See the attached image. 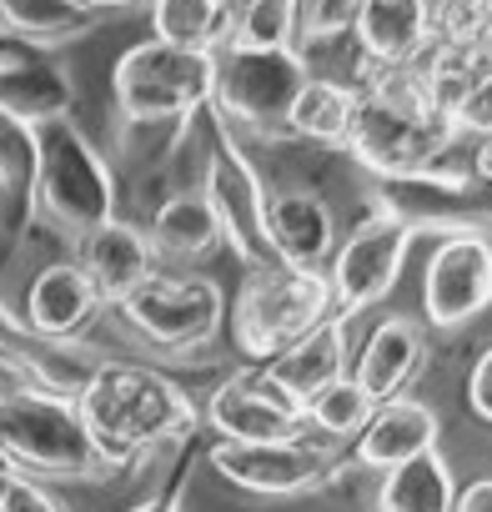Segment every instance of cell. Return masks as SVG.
Instances as JSON below:
<instances>
[{
    "mask_svg": "<svg viewBox=\"0 0 492 512\" xmlns=\"http://www.w3.org/2000/svg\"><path fill=\"white\" fill-rule=\"evenodd\" d=\"M76 407L91 427V437L106 447V457L126 472L131 462L191 447L201 432V407L186 397V387L146 362L101 357L91 382L76 392Z\"/></svg>",
    "mask_w": 492,
    "mask_h": 512,
    "instance_id": "obj_1",
    "label": "cell"
},
{
    "mask_svg": "<svg viewBox=\"0 0 492 512\" xmlns=\"http://www.w3.org/2000/svg\"><path fill=\"white\" fill-rule=\"evenodd\" d=\"M0 462L41 482H96L121 472L91 437L76 397L46 387L0 392Z\"/></svg>",
    "mask_w": 492,
    "mask_h": 512,
    "instance_id": "obj_2",
    "label": "cell"
},
{
    "mask_svg": "<svg viewBox=\"0 0 492 512\" xmlns=\"http://www.w3.org/2000/svg\"><path fill=\"white\" fill-rule=\"evenodd\" d=\"M36 216L66 241L121 216V176L76 116L36 126Z\"/></svg>",
    "mask_w": 492,
    "mask_h": 512,
    "instance_id": "obj_3",
    "label": "cell"
},
{
    "mask_svg": "<svg viewBox=\"0 0 492 512\" xmlns=\"http://www.w3.org/2000/svg\"><path fill=\"white\" fill-rule=\"evenodd\" d=\"M332 312L337 307H332L327 272H297L282 262H262V267H241V282L226 302V332L246 362L267 367L292 342H302L312 327H322Z\"/></svg>",
    "mask_w": 492,
    "mask_h": 512,
    "instance_id": "obj_4",
    "label": "cell"
},
{
    "mask_svg": "<svg viewBox=\"0 0 492 512\" xmlns=\"http://www.w3.org/2000/svg\"><path fill=\"white\" fill-rule=\"evenodd\" d=\"M312 66L302 51H252V46H221L211 56V116L241 146H272L292 141V101L307 86Z\"/></svg>",
    "mask_w": 492,
    "mask_h": 512,
    "instance_id": "obj_5",
    "label": "cell"
},
{
    "mask_svg": "<svg viewBox=\"0 0 492 512\" xmlns=\"http://www.w3.org/2000/svg\"><path fill=\"white\" fill-rule=\"evenodd\" d=\"M196 146H201L196 186H201V196H206V206L221 226V246L231 256H241V267L272 262V246H267V181H262L252 151L211 116V106L196 121Z\"/></svg>",
    "mask_w": 492,
    "mask_h": 512,
    "instance_id": "obj_6",
    "label": "cell"
},
{
    "mask_svg": "<svg viewBox=\"0 0 492 512\" xmlns=\"http://www.w3.org/2000/svg\"><path fill=\"white\" fill-rule=\"evenodd\" d=\"M211 106V56L181 51L156 36L131 41L111 66V111L121 126L196 121Z\"/></svg>",
    "mask_w": 492,
    "mask_h": 512,
    "instance_id": "obj_7",
    "label": "cell"
},
{
    "mask_svg": "<svg viewBox=\"0 0 492 512\" xmlns=\"http://www.w3.org/2000/svg\"><path fill=\"white\" fill-rule=\"evenodd\" d=\"M116 317L141 347H151L161 357H191L226 327V292L216 287V277L156 267L116 307Z\"/></svg>",
    "mask_w": 492,
    "mask_h": 512,
    "instance_id": "obj_8",
    "label": "cell"
},
{
    "mask_svg": "<svg viewBox=\"0 0 492 512\" xmlns=\"http://www.w3.org/2000/svg\"><path fill=\"white\" fill-rule=\"evenodd\" d=\"M412 226L387 211L382 201L372 211H362L352 221L347 236H337V251L327 262V282H332V307L337 317H362L367 307L387 302L392 287L402 282L407 272V251H412Z\"/></svg>",
    "mask_w": 492,
    "mask_h": 512,
    "instance_id": "obj_9",
    "label": "cell"
},
{
    "mask_svg": "<svg viewBox=\"0 0 492 512\" xmlns=\"http://www.w3.org/2000/svg\"><path fill=\"white\" fill-rule=\"evenodd\" d=\"M206 462L221 482L257 497H312L337 482V447L307 432L287 442H206Z\"/></svg>",
    "mask_w": 492,
    "mask_h": 512,
    "instance_id": "obj_10",
    "label": "cell"
},
{
    "mask_svg": "<svg viewBox=\"0 0 492 512\" xmlns=\"http://www.w3.org/2000/svg\"><path fill=\"white\" fill-rule=\"evenodd\" d=\"M457 131L447 121H417V116H397L377 101H357V121L347 136V156L382 186L392 181H412L427 176L432 166H442L457 151Z\"/></svg>",
    "mask_w": 492,
    "mask_h": 512,
    "instance_id": "obj_11",
    "label": "cell"
},
{
    "mask_svg": "<svg viewBox=\"0 0 492 512\" xmlns=\"http://www.w3.org/2000/svg\"><path fill=\"white\" fill-rule=\"evenodd\" d=\"M492 312V241L482 231L437 236L422 272V322L432 332H462Z\"/></svg>",
    "mask_w": 492,
    "mask_h": 512,
    "instance_id": "obj_12",
    "label": "cell"
},
{
    "mask_svg": "<svg viewBox=\"0 0 492 512\" xmlns=\"http://www.w3.org/2000/svg\"><path fill=\"white\" fill-rule=\"evenodd\" d=\"M201 432H211V442H287L307 432V417L267 377V367L246 362L226 372L201 402Z\"/></svg>",
    "mask_w": 492,
    "mask_h": 512,
    "instance_id": "obj_13",
    "label": "cell"
},
{
    "mask_svg": "<svg viewBox=\"0 0 492 512\" xmlns=\"http://www.w3.org/2000/svg\"><path fill=\"white\" fill-rule=\"evenodd\" d=\"M0 111L46 126L56 116H76V76L61 56H46L26 41L0 36Z\"/></svg>",
    "mask_w": 492,
    "mask_h": 512,
    "instance_id": "obj_14",
    "label": "cell"
},
{
    "mask_svg": "<svg viewBox=\"0 0 492 512\" xmlns=\"http://www.w3.org/2000/svg\"><path fill=\"white\" fill-rule=\"evenodd\" d=\"M71 262L86 272V282L96 287L101 307L116 312L156 272V251H151V241H146L136 216H111L106 226H91L86 236L71 241Z\"/></svg>",
    "mask_w": 492,
    "mask_h": 512,
    "instance_id": "obj_15",
    "label": "cell"
},
{
    "mask_svg": "<svg viewBox=\"0 0 492 512\" xmlns=\"http://www.w3.org/2000/svg\"><path fill=\"white\" fill-rule=\"evenodd\" d=\"M267 246L272 262L297 272H327L337 251V211L312 186H282L267 191Z\"/></svg>",
    "mask_w": 492,
    "mask_h": 512,
    "instance_id": "obj_16",
    "label": "cell"
},
{
    "mask_svg": "<svg viewBox=\"0 0 492 512\" xmlns=\"http://www.w3.org/2000/svg\"><path fill=\"white\" fill-rule=\"evenodd\" d=\"M21 322L46 337V342H86L91 322L106 312L96 287L86 282V272L76 262H51L31 277L26 297H21Z\"/></svg>",
    "mask_w": 492,
    "mask_h": 512,
    "instance_id": "obj_17",
    "label": "cell"
},
{
    "mask_svg": "<svg viewBox=\"0 0 492 512\" xmlns=\"http://www.w3.org/2000/svg\"><path fill=\"white\" fill-rule=\"evenodd\" d=\"M427 367V327L417 317H382L367 342L352 357V382L372 397V402H392L407 397V387L422 377Z\"/></svg>",
    "mask_w": 492,
    "mask_h": 512,
    "instance_id": "obj_18",
    "label": "cell"
},
{
    "mask_svg": "<svg viewBox=\"0 0 492 512\" xmlns=\"http://www.w3.org/2000/svg\"><path fill=\"white\" fill-rule=\"evenodd\" d=\"M437 442H442V417L417 397H392V402H377L367 427L352 437V462L387 472L422 452H437Z\"/></svg>",
    "mask_w": 492,
    "mask_h": 512,
    "instance_id": "obj_19",
    "label": "cell"
},
{
    "mask_svg": "<svg viewBox=\"0 0 492 512\" xmlns=\"http://www.w3.org/2000/svg\"><path fill=\"white\" fill-rule=\"evenodd\" d=\"M36 226V126L0 111V267L26 246Z\"/></svg>",
    "mask_w": 492,
    "mask_h": 512,
    "instance_id": "obj_20",
    "label": "cell"
},
{
    "mask_svg": "<svg viewBox=\"0 0 492 512\" xmlns=\"http://www.w3.org/2000/svg\"><path fill=\"white\" fill-rule=\"evenodd\" d=\"M141 231H146V241L156 251V267H181L186 272L191 262L221 251V226H216V216H211V206H206V196H201L196 181L166 191L146 211Z\"/></svg>",
    "mask_w": 492,
    "mask_h": 512,
    "instance_id": "obj_21",
    "label": "cell"
},
{
    "mask_svg": "<svg viewBox=\"0 0 492 512\" xmlns=\"http://www.w3.org/2000/svg\"><path fill=\"white\" fill-rule=\"evenodd\" d=\"M347 41L362 66H417L432 46L427 0H367Z\"/></svg>",
    "mask_w": 492,
    "mask_h": 512,
    "instance_id": "obj_22",
    "label": "cell"
},
{
    "mask_svg": "<svg viewBox=\"0 0 492 512\" xmlns=\"http://www.w3.org/2000/svg\"><path fill=\"white\" fill-rule=\"evenodd\" d=\"M347 317H327L322 327H312L302 342H292L277 362H267V377L297 402L307 407L317 392H327L332 382H342L352 372V337H347Z\"/></svg>",
    "mask_w": 492,
    "mask_h": 512,
    "instance_id": "obj_23",
    "label": "cell"
},
{
    "mask_svg": "<svg viewBox=\"0 0 492 512\" xmlns=\"http://www.w3.org/2000/svg\"><path fill=\"white\" fill-rule=\"evenodd\" d=\"M357 86L342 81V76H322L312 71L307 86L297 91L292 101V141H307V146H322V151H347V136H352V121H357Z\"/></svg>",
    "mask_w": 492,
    "mask_h": 512,
    "instance_id": "obj_24",
    "label": "cell"
},
{
    "mask_svg": "<svg viewBox=\"0 0 492 512\" xmlns=\"http://www.w3.org/2000/svg\"><path fill=\"white\" fill-rule=\"evenodd\" d=\"M101 21L76 6V0H0V36L26 41L46 56H61L81 41H91Z\"/></svg>",
    "mask_w": 492,
    "mask_h": 512,
    "instance_id": "obj_25",
    "label": "cell"
},
{
    "mask_svg": "<svg viewBox=\"0 0 492 512\" xmlns=\"http://www.w3.org/2000/svg\"><path fill=\"white\" fill-rule=\"evenodd\" d=\"M236 6H241V0H156V6L146 11V21H151L156 41L216 56L231 41Z\"/></svg>",
    "mask_w": 492,
    "mask_h": 512,
    "instance_id": "obj_26",
    "label": "cell"
},
{
    "mask_svg": "<svg viewBox=\"0 0 492 512\" xmlns=\"http://www.w3.org/2000/svg\"><path fill=\"white\" fill-rule=\"evenodd\" d=\"M457 482L442 452H422L402 467H387L372 497V512H452Z\"/></svg>",
    "mask_w": 492,
    "mask_h": 512,
    "instance_id": "obj_27",
    "label": "cell"
},
{
    "mask_svg": "<svg viewBox=\"0 0 492 512\" xmlns=\"http://www.w3.org/2000/svg\"><path fill=\"white\" fill-rule=\"evenodd\" d=\"M417 71H422V86H427V101H432V111H437V116L452 126L457 106L472 96V86H477V81H482L492 66H487L482 46H452V41H432V46L422 51Z\"/></svg>",
    "mask_w": 492,
    "mask_h": 512,
    "instance_id": "obj_28",
    "label": "cell"
},
{
    "mask_svg": "<svg viewBox=\"0 0 492 512\" xmlns=\"http://www.w3.org/2000/svg\"><path fill=\"white\" fill-rule=\"evenodd\" d=\"M302 6L307 0H241L236 26L226 46H252V51H297L302 36Z\"/></svg>",
    "mask_w": 492,
    "mask_h": 512,
    "instance_id": "obj_29",
    "label": "cell"
},
{
    "mask_svg": "<svg viewBox=\"0 0 492 512\" xmlns=\"http://www.w3.org/2000/svg\"><path fill=\"white\" fill-rule=\"evenodd\" d=\"M372 412H377V402H372L352 377L332 382L327 392H317V397L302 407L307 427H312L322 442H352V437L367 427V417H372Z\"/></svg>",
    "mask_w": 492,
    "mask_h": 512,
    "instance_id": "obj_30",
    "label": "cell"
},
{
    "mask_svg": "<svg viewBox=\"0 0 492 512\" xmlns=\"http://www.w3.org/2000/svg\"><path fill=\"white\" fill-rule=\"evenodd\" d=\"M432 41L452 46H482L492 31V0H427Z\"/></svg>",
    "mask_w": 492,
    "mask_h": 512,
    "instance_id": "obj_31",
    "label": "cell"
},
{
    "mask_svg": "<svg viewBox=\"0 0 492 512\" xmlns=\"http://www.w3.org/2000/svg\"><path fill=\"white\" fill-rule=\"evenodd\" d=\"M367 0H307L302 6V36H297V51L312 56L317 46H342L352 36V21Z\"/></svg>",
    "mask_w": 492,
    "mask_h": 512,
    "instance_id": "obj_32",
    "label": "cell"
},
{
    "mask_svg": "<svg viewBox=\"0 0 492 512\" xmlns=\"http://www.w3.org/2000/svg\"><path fill=\"white\" fill-rule=\"evenodd\" d=\"M0 512H66V502L51 492V482L0 467Z\"/></svg>",
    "mask_w": 492,
    "mask_h": 512,
    "instance_id": "obj_33",
    "label": "cell"
},
{
    "mask_svg": "<svg viewBox=\"0 0 492 512\" xmlns=\"http://www.w3.org/2000/svg\"><path fill=\"white\" fill-rule=\"evenodd\" d=\"M452 131H457V141H477V136H492V71L472 86V96L457 106V116H452Z\"/></svg>",
    "mask_w": 492,
    "mask_h": 512,
    "instance_id": "obj_34",
    "label": "cell"
},
{
    "mask_svg": "<svg viewBox=\"0 0 492 512\" xmlns=\"http://www.w3.org/2000/svg\"><path fill=\"white\" fill-rule=\"evenodd\" d=\"M467 412L492 427V347H487V352L472 362V372H467Z\"/></svg>",
    "mask_w": 492,
    "mask_h": 512,
    "instance_id": "obj_35",
    "label": "cell"
},
{
    "mask_svg": "<svg viewBox=\"0 0 492 512\" xmlns=\"http://www.w3.org/2000/svg\"><path fill=\"white\" fill-rule=\"evenodd\" d=\"M191 457H196V452H181V462H176L171 482H166L161 492H151L146 502H136L131 512H181V492H186V472H191Z\"/></svg>",
    "mask_w": 492,
    "mask_h": 512,
    "instance_id": "obj_36",
    "label": "cell"
},
{
    "mask_svg": "<svg viewBox=\"0 0 492 512\" xmlns=\"http://www.w3.org/2000/svg\"><path fill=\"white\" fill-rule=\"evenodd\" d=\"M462 151H467V176H472L482 191H492V136L462 141Z\"/></svg>",
    "mask_w": 492,
    "mask_h": 512,
    "instance_id": "obj_37",
    "label": "cell"
},
{
    "mask_svg": "<svg viewBox=\"0 0 492 512\" xmlns=\"http://www.w3.org/2000/svg\"><path fill=\"white\" fill-rule=\"evenodd\" d=\"M452 512H492V477H472L467 487H457Z\"/></svg>",
    "mask_w": 492,
    "mask_h": 512,
    "instance_id": "obj_38",
    "label": "cell"
},
{
    "mask_svg": "<svg viewBox=\"0 0 492 512\" xmlns=\"http://www.w3.org/2000/svg\"><path fill=\"white\" fill-rule=\"evenodd\" d=\"M76 6H86L96 21H106V16H146L156 0H76Z\"/></svg>",
    "mask_w": 492,
    "mask_h": 512,
    "instance_id": "obj_39",
    "label": "cell"
},
{
    "mask_svg": "<svg viewBox=\"0 0 492 512\" xmlns=\"http://www.w3.org/2000/svg\"><path fill=\"white\" fill-rule=\"evenodd\" d=\"M482 56H487V66H492V31H487V41H482Z\"/></svg>",
    "mask_w": 492,
    "mask_h": 512,
    "instance_id": "obj_40",
    "label": "cell"
}]
</instances>
